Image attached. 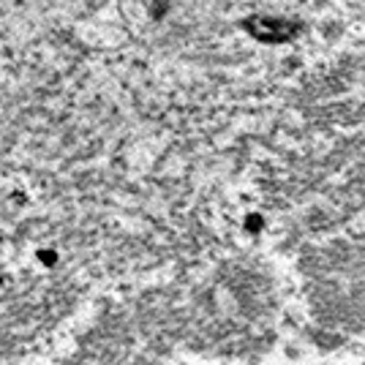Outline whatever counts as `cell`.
I'll use <instances>...</instances> for the list:
<instances>
[{"label":"cell","mask_w":365,"mask_h":365,"mask_svg":"<svg viewBox=\"0 0 365 365\" xmlns=\"http://www.w3.org/2000/svg\"><path fill=\"white\" fill-rule=\"evenodd\" d=\"M243 31L262 44H289L303 33V25L281 16H245Z\"/></svg>","instance_id":"cell-1"}]
</instances>
